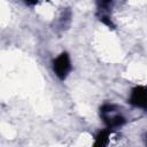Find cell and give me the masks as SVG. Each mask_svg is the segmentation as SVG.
I'll use <instances>...</instances> for the list:
<instances>
[{
  "instance_id": "6da1fadb",
  "label": "cell",
  "mask_w": 147,
  "mask_h": 147,
  "mask_svg": "<svg viewBox=\"0 0 147 147\" xmlns=\"http://www.w3.org/2000/svg\"><path fill=\"white\" fill-rule=\"evenodd\" d=\"M100 116L109 129L121 127L125 124V117L117 113V108L114 105L106 103L100 108Z\"/></svg>"
},
{
  "instance_id": "7a4b0ae2",
  "label": "cell",
  "mask_w": 147,
  "mask_h": 147,
  "mask_svg": "<svg viewBox=\"0 0 147 147\" xmlns=\"http://www.w3.org/2000/svg\"><path fill=\"white\" fill-rule=\"evenodd\" d=\"M70 70H71V62H70V57H69L68 53L63 52L56 59H54L53 71L59 79L64 80L67 78V76L69 75Z\"/></svg>"
},
{
  "instance_id": "3957f363",
  "label": "cell",
  "mask_w": 147,
  "mask_h": 147,
  "mask_svg": "<svg viewBox=\"0 0 147 147\" xmlns=\"http://www.w3.org/2000/svg\"><path fill=\"white\" fill-rule=\"evenodd\" d=\"M129 102L133 107L147 110V87L141 85L133 87L130 93Z\"/></svg>"
},
{
  "instance_id": "277c9868",
  "label": "cell",
  "mask_w": 147,
  "mask_h": 147,
  "mask_svg": "<svg viewBox=\"0 0 147 147\" xmlns=\"http://www.w3.org/2000/svg\"><path fill=\"white\" fill-rule=\"evenodd\" d=\"M110 133H111V129H109V127H107V129L101 130L100 132H98V134L95 137L94 146L95 147H103V146L108 145Z\"/></svg>"
},
{
  "instance_id": "5b68a950",
  "label": "cell",
  "mask_w": 147,
  "mask_h": 147,
  "mask_svg": "<svg viewBox=\"0 0 147 147\" xmlns=\"http://www.w3.org/2000/svg\"><path fill=\"white\" fill-rule=\"evenodd\" d=\"M113 2H114V0H96V5H98L99 13H101V14H107V11L110 9Z\"/></svg>"
},
{
  "instance_id": "8992f818",
  "label": "cell",
  "mask_w": 147,
  "mask_h": 147,
  "mask_svg": "<svg viewBox=\"0 0 147 147\" xmlns=\"http://www.w3.org/2000/svg\"><path fill=\"white\" fill-rule=\"evenodd\" d=\"M99 18H100V21H101L105 25H107V26H109V28H111V29L115 28V25H114L111 18L108 16V14H100V15H99Z\"/></svg>"
},
{
  "instance_id": "52a82bcc",
  "label": "cell",
  "mask_w": 147,
  "mask_h": 147,
  "mask_svg": "<svg viewBox=\"0 0 147 147\" xmlns=\"http://www.w3.org/2000/svg\"><path fill=\"white\" fill-rule=\"evenodd\" d=\"M40 0H24V2L26 3V5H29V6H33V5H36L37 2H39Z\"/></svg>"
}]
</instances>
